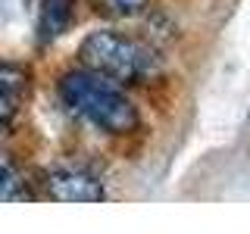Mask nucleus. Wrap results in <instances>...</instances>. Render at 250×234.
<instances>
[{"label":"nucleus","instance_id":"obj_5","mask_svg":"<svg viewBox=\"0 0 250 234\" xmlns=\"http://www.w3.org/2000/svg\"><path fill=\"white\" fill-rule=\"evenodd\" d=\"M72 16H75V0H41V19H38L41 38L44 41L60 38L72 25Z\"/></svg>","mask_w":250,"mask_h":234},{"label":"nucleus","instance_id":"obj_2","mask_svg":"<svg viewBox=\"0 0 250 234\" xmlns=\"http://www.w3.org/2000/svg\"><path fill=\"white\" fill-rule=\"evenodd\" d=\"M78 57L91 72L119 84H144L160 75V57L153 47L125 31H94L82 41Z\"/></svg>","mask_w":250,"mask_h":234},{"label":"nucleus","instance_id":"obj_4","mask_svg":"<svg viewBox=\"0 0 250 234\" xmlns=\"http://www.w3.org/2000/svg\"><path fill=\"white\" fill-rule=\"evenodd\" d=\"M28 97V72L16 62H0V128L19 116Z\"/></svg>","mask_w":250,"mask_h":234},{"label":"nucleus","instance_id":"obj_6","mask_svg":"<svg viewBox=\"0 0 250 234\" xmlns=\"http://www.w3.org/2000/svg\"><path fill=\"white\" fill-rule=\"evenodd\" d=\"M31 197L35 194H31L19 166L13 159H6V156H0V203H25Z\"/></svg>","mask_w":250,"mask_h":234},{"label":"nucleus","instance_id":"obj_7","mask_svg":"<svg viewBox=\"0 0 250 234\" xmlns=\"http://www.w3.org/2000/svg\"><path fill=\"white\" fill-rule=\"evenodd\" d=\"M147 6V0H97V10L106 16H138Z\"/></svg>","mask_w":250,"mask_h":234},{"label":"nucleus","instance_id":"obj_3","mask_svg":"<svg viewBox=\"0 0 250 234\" xmlns=\"http://www.w3.org/2000/svg\"><path fill=\"white\" fill-rule=\"evenodd\" d=\"M47 194L60 203H97L104 200V184L82 166H60L47 175Z\"/></svg>","mask_w":250,"mask_h":234},{"label":"nucleus","instance_id":"obj_1","mask_svg":"<svg viewBox=\"0 0 250 234\" xmlns=\"http://www.w3.org/2000/svg\"><path fill=\"white\" fill-rule=\"evenodd\" d=\"M60 97L75 116H82L84 122H91L94 128L106 131V135H131L141 128L138 106L109 78L91 72V69L62 75Z\"/></svg>","mask_w":250,"mask_h":234}]
</instances>
